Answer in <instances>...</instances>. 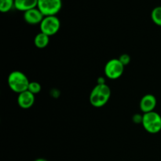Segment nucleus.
I'll return each instance as SVG.
<instances>
[{"mask_svg":"<svg viewBox=\"0 0 161 161\" xmlns=\"http://www.w3.org/2000/svg\"><path fill=\"white\" fill-rule=\"evenodd\" d=\"M37 8L44 17L56 16L62 8V0H38Z\"/></svg>","mask_w":161,"mask_h":161,"instance_id":"6","label":"nucleus"},{"mask_svg":"<svg viewBox=\"0 0 161 161\" xmlns=\"http://www.w3.org/2000/svg\"><path fill=\"white\" fill-rule=\"evenodd\" d=\"M14 7V0H0V11L7 13Z\"/></svg>","mask_w":161,"mask_h":161,"instance_id":"13","label":"nucleus"},{"mask_svg":"<svg viewBox=\"0 0 161 161\" xmlns=\"http://www.w3.org/2000/svg\"><path fill=\"white\" fill-rule=\"evenodd\" d=\"M111 97V89L105 84H97L90 94V103L94 108H102L108 103Z\"/></svg>","mask_w":161,"mask_h":161,"instance_id":"1","label":"nucleus"},{"mask_svg":"<svg viewBox=\"0 0 161 161\" xmlns=\"http://www.w3.org/2000/svg\"><path fill=\"white\" fill-rule=\"evenodd\" d=\"M23 17L25 21L31 25H40L44 18V15L37 7L25 12Z\"/></svg>","mask_w":161,"mask_h":161,"instance_id":"8","label":"nucleus"},{"mask_svg":"<svg viewBox=\"0 0 161 161\" xmlns=\"http://www.w3.org/2000/svg\"><path fill=\"white\" fill-rule=\"evenodd\" d=\"M35 94L30 91H26L18 94L17 97V104L19 107L23 109H28L31 108L35 103Z\"/></svg>","mask_w":161,"mask_h":161,"instance_id":"9","label":"nucleus"},{"mask_svg":"<svg viewBox=\"0 0 161 161\" xmlns=\"http://www.w3.org/2000/svg\"><path fill=\"white\" fill-rule=\"evenodd\" d=\"M157 105V97L152 94H147L142 97L139 103L140 110L144 113L154 111Z\"/></svg>","mask_w":161,"mask_h":161,"instance_id":"7","label":"nucleus"},{"mask_svg":"<svg viewBox=\"0 0 161 161\" xmlns=\"http://www.w3.org/2000/svg\"><path fill=\"white\" fill-rule=\"evenodd\" d=\"M34 161H48V160H46V159H44V158H38V159H36V160H35Z\"/></svg>","mask_w":161,"mask_h":161,"instance_id":"18","label":"nucleus"},{"mask_svg":"<svg viewBox=\"0 0 161 161\" xmlns=\"http://www.w3.org/2000/svg\"><path fill=\"white\" fill-rule=\"evenodd\" d=\"M142 119H143V115L141 114H135L132 116V121H133L135 124H142Z\"/></svg>","mask_w":161,"mask_h":161,"instance_id":"16","label":"nucleus"},{"mask_svg":"<svg viewBox=\"0 0 161 161\" xmlns=\"http://www.w3.org/2000/svg\"><path fill=\"white\" fill-rule=\"evenodd\" d=\"M105 80L103 77H99L98 80H97V84H105Z\"/></svg>","mask_w":161,"mask_h":161,"instance_id":"17","label":"nucleus"},{"mask_svg":"<svg viewBox=\"0 0 161 161\" xmlns=\"http://www.w3.org/2000/svg\"><path fill=\"white\" fill-rule=\"evenodd\" d=\"M41 90H42V86H41L40 83H38L36 81H31L30 82L29 86H28V91H30L31 93H32L33 94H38L40 93Z\"/></svg>","mask_w":161,"mask_h":161,"instance_id":"14","label":"nucleus"},{"mask_svg":"<svg viewBox=\"0 0 161 161\" xmlns=\"http://www.w3.org/2000/svg\"><path fill=\"white\" fill-rule=\"evenodd\" d=\"M151 19L157 26L161 27V6L154 8L151 12Z\"/></svg>","mask_w":161,"mask_h":161,"instance_id":"12","label":"nucleus"},{"mask_svg":"<svg viewBox=\"0 0 161 161\" xmlns=\"http://www.w3.org/2000/svg\"><path fill=\"white\" fill-rule=\"evenodd\" d=\"M50 36L44 34L42 32H39L35 36L34 44L37 48L44 49L50 43Z\"/></svg>","mask_w":161,"mask_h":161,"instance_id":"11","label":"nucleus"},{"mask_svg":"<svg viewBox=\"0 0 161 161\" xmlns=\"http://www.w3.org/2000/svg\"><path fill=\"white\" fill-rule=\"evenodd\" d=\"M38 6V0H14V7L22 12H26Z\"/></svg>","mask_w":161,"mask_h":161,"instance_id":"10","label":"nucleus"},{"mask_svg":"<svg viewBox=\"0 0 161 161\" xmlns=\"http://www.w3.org/2000/svg\"><path fill=\"white\" fill-rule=\"evenodd\" d=\"M125 66L120 62L119 58H113L107 61L104 68V73L109 80H117L122 76Z\"/></svg>","mask_w":161,"mask_h":161,"instance_id":"4","label":"nucleus"},{"mask_svg":"<svg viewBox=\"0 0 161 161\" xmlns=\"http://www.w3.org/2000/svg\"><path fill=\"white\" fill-rule=\"evenodd\" d=\"M39 28L41 32L50 37L59 31L61 28V21L57 16H47L44 17L43 20L39 25Z\"/></svg>","mask_w":161,"mask_h":161,"instance_id":"5","label":"nucleus"},{"mask_svg":"<svg viewBox=\"0 0 161 161\" xmlns=\"http://www.w3.org/2000/svg\"><path fill=\"white\" fill-rule=\"evenodd\" d=\"M142 125L148 133L156 135L161 130V116L155 111L144 113Z\"/></svg>","mask_w":161,"mask_h":161,"instance_id":"3","label":"nucleus"},{"mask_svg":"<svg viewBox=\"0 0 161 161\" xmlns=\"http://www.w3.org/2000/svg\"><path fill=\"white\" fill-rule=\"evenodd\" d=\"M118 58H119V60L120 61V62L122 63L124 66H126V65H127V64H130V60H131L130 55L127 54V53H123V54H121Z\"/></svg>","mask_w":161,"mask_h":161,"instance_id":"15","label":"nucleus"},{"mask_svg":"<svg viewBox=\"0 0 161 161\" xmlns=\"http://www.w3.org/2000/svg\"><path fill=\"white\" fill-rule=\"evenodd\" d=\"M7 83L9 89L19 94L28 91L30 81L24 72L20 71H13L8 75Z\"/></svg>","mask_w":161,"mask_h":161,"instance_id":"2","label":"nucleus"}]
</instances>
